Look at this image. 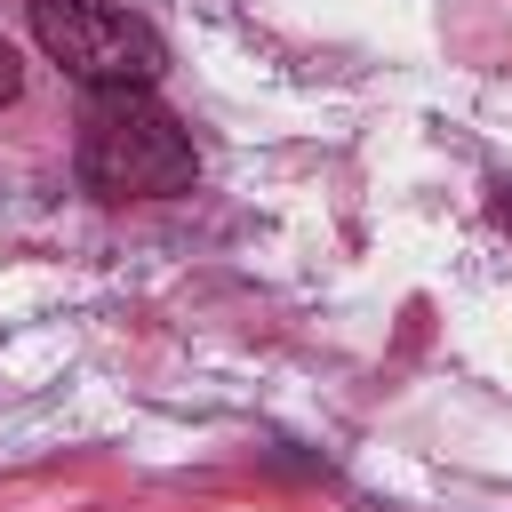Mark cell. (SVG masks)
Returning a JSON list of instances; mask_svg holds the SVG:
<instances>
[{
  "label": "cell",
  "mask_w": 512,
  "mask_h": 512,
  "mask_svg": "<svg viewBox=\"0 0 512 512\" xmlns=\"http://www.w3.org/2000/svg\"><path fill=\"white\" fill-rule=\"evenodd\" d=\"M200 152L176 128L168 104H152V88H96L80 104V184L96 200H160V192H192Z\"/></svg>",
  "instance_id": "obj_1"
},
{
  "label": "cell",
  "mask_w": 512,
  "mask_h": 512,
  "mask_svg": "<svg viewBox=\"0 0 512 512\" xmlns=\"http://www.w3.org/2000/svg\"><path fill=\"white\" fill-rule=\"evenodd\" d=\"M32 40L48 64H64L88 96L96 88H152L160 80V40L112 0H32Z\"/></svg>",
  "instance_id": "obj_2"
},
{
  "label": "cell",
  "mask_w": 512,
  "mask_h": 512,
  "mask_svg": "<svg viewBox=\"0 0 512 512\" xmlns=\"http://www.w3.org/2000/svg\"><path fill=\"white\" fill-rule=\"evenodd\" d=\"M24 96V64H16V48L0 40V104H16Z\"/></svg>",
  "instance_id": "obj_3"
},
{
  "label": "cell",
  "mask_w": 512,
  "mask_h": 512,
  "mask_svg": "<svg viewBox=\"0 0 512 512\" xmlns=\"http://www.w3.org/2000/svg\"><path fill=\"white\" fill-rule=\"evenodd\" d=\"M496 216H504V224H512V184H496Z\"/></svg>",
  "instance_id": "obj_4"
}]
</instances>
